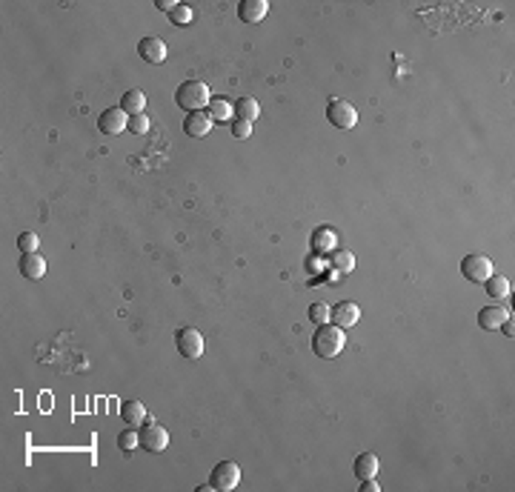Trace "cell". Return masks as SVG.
<instances>
[{
	"mask_svg": "<svg viewBox=\"0 0 515 492\" xmlns=\"http://www.w3.org/2000/svg\"><path fill=\"white\" fill-rule=\"evenodd\" d=\"M343 347H347V335H343L341 327L335 324H320L312 335V352L320 358V361H332L343 352Z\"/></svg>",
	"mask_w": 515,
	"mask_h": 492,
	"instance_id": "cell-1",
	"label": "cell"
},
{
	"mask_svg": "<svg viewBox=\"0 0 515 492\" xmlns=\"http://www.w3.org/2000/svg\"><path fill=\"white\" fill-rule=\"evenodd\" d=\"M209 100H212V95H209V86L204 80H183L181 86L175 89V103H178V109H183L186 115L206 109Z\"/></svg>",
	"mask_w": 515,
	"mask_h": 492,
	"instance_id": "cell-2",
	"label": "cell"
},
{
	"mask_svg": "<svg viewBox=\"0 0 515 492\" xmlns=\"http://www.w3.org/2000/svg\"><path fill=\"white\" fill-rule=\"evenodd\" d=\"M327 120L335 126V129H341V132H350L352 126L358 123V109L350 103V100H329L327 103Z\"/></svg>",
	"mask_w": 515,
	"mask_h": 492,
	"instance_id": "cell-3",
	"label": "cell"
},
{
	"mask_svg": "<svg viewBox=\"0 0 515 492\" xmlns=\"http://www.w3.org/2000/svg\"><path fill=\"white\" fill-rule=\"evenodd\" d=\"M238 481H241V466L235 464V461H221V464L212 466V475H209L212 489L232 492L235 486H238Z\"/></svg>",
	"mask_w": 515,
	"mask_h": 492,
	"instance_id": "cell-4",
	"label": "cell"
},
{
	"mask_svg": "<svg viewBox=\"0 0 515 492\" xmlns=\"http://www.w3.org/2000/svg\"><path fill=\"white\" fill-rule=\"evenodd\" d=\"M461 275L467 277L469 284H484L487 277L492 275V261L481 252H472V255H464L461 261Z\"/></svg>",
	"mask_w": 515,
	"mask_h": 492,
	"instance_id": "cell-5",
	"label": "cell"
},
{
	"mask_svg": "<svg viewBox=\"0 0 515 492\" xmlns=\"http://www.w3.org/2000/svg\"><path fill=\"white\" fill-rule=\"evenodd\" d=\"M175 347L181 352V358L186 361H198L204 355V335L195 327H183L175 332Z\"/></svg>",
	"mask_w": 515,
	"mask_h": 492,
	"instance_id": "cell-6",
	"label": "cell"
},
{
	"mask_svg": "<svg viewBox=\"0 0 515 492\" xmlns=\"http://www.w3.org/2000/svg\"><path fill=\"white\" fill-rule=\"evenodd\" d=\"M126 126H129V115L120 106H109V109H103L98 115V132H103V135H120V132H126Z\"/></svg>",
	"mask_w": 515,
	"mask_h": 492,
	"instance_id": "cell-7",
	"label": "cell"
},
{
	"mask_svg": "<svg viewBox=\"0 0 515 492\" xmlns=\"http://www.w3.org/2000/svg\"><path fill=\"white\" fill-rule=\"evenodd\" d=\"M138 435H141V446L146 449V453H163V449L169 446V432L155 421L143 423V430Z\"/></svg>",
	"mask_w": 515,
	"mask_h": 492,
	"instance_id": "cell-8",
	"label": "cell"
},
{
	"mask_svg": "<svg viewBox=\"0 0 515 492\" xmlns=\"http://www.w3.org/2000/svg\"><path fill=\"white\" fill-rule=\"evenodd\" d=\"M212 126H215V120H212V115H209L206 109L189 112V115L183 118V132H186L189 138H206V135L212 132Z\"/></svg>",
	"mask_w": 515,
	"mask_h": 492,
	"instance_id": "cell-9",
	"label": "cell"
},
{
	"mask_svg": "<svg viewBox=\"0 0 515 492\" xmlns=\"http://www.w3.org/2000/svg\"><path fill=\"white\" fill-rule=\"evenodd\" d=\"M358 320H361V309H358V304H352V301H341V304L332 307V324H335V327L350 329V327L358 324Z\"/></svg>",
	"mask_w": 515,
	"mask_h": 492,
	"instance_id": "cell-10",
	"label": "cell"
},
{
	"mask_svg": "<svg viewBox=\"0 0 515 492\" xmlns=\"http://www.w3.org/2000/svg\"><path fill=\"white\" fill-rule=\"evenodd\" d=\"M17 269H20L24 277H29V281H40V277L46 275V261H43L37 252H24V255H20Z\"/></svg>",
	"mask_w": 515,
	"mask_h": 492,
	"instance_id": "cell-11",
	"label": "cell"
},
{
	"mask_svg": "<svg viewBox=\"0 0 515 492\" xmlns=\"http://www.w3.org/2000/svg\"><path fill=\"white\" fill-rule=\"evenodd\" d=\"M269 12V3L266 0H241L238 3V17L244 24H261Z\"/></svg>",
	"mask_w": 515,
	"mask_h": 492,
	"instance_id": "cell-12",
	"label": "cell"
},
{
	"mask_svg": "<svg viewBox=\"0 0 515 492\" xmlns=\"http://www.w3.org/2000/svg\"><path fill=\"white\" fill-rule=\"evenodd\" d=\"M138 55L146 63H163L166 60V44L161 37H143L138 44Z\"/></svg>",
	"mask_w": 515,
	"mask_h": 492,
	"instance_id": "cell-13",
	"label": "cell"
},
{
	"mask_svg": "<svg viewBox=\"0 0 515 492\" xmlns=\"http://www.w3.org/2000/svg\"><path fill=\"white\" fill-rule=\"evenodd\" d=\"M312 249L318 252V255H332L335 249H338V235L329 229V226H318L315 232H312Z\"/></svg>",
	"mask_w": 515,
	"mask_h": 492,
	"instance_id": "cell-14",
	"label": "cell"
},
{
	"mask_svg": "<svg viewBox=\"0 0 515 492\" xmlns=\"http://www.w3.org/2000/svg\"><path fill=\"white\" fill-rule=\"evenodd\" d=\"M509 320V312L504 307H484L478 312V327L481 329H501V324Z\"/></svg>",
	"mask_w": 515,
	"mask_h": 492,
	"instance_id": "cell-15",
	"label": "cell"
},
{
	"mask_svg": "<svg viewBox=\"0 0 515 492\" xmlns=\"http://www.w3.org/2000/svg\"><path fill=\"white\" fill-rule=\"evenodd\" d=\"M120 418H123V423H129V426H143V421H146V406H143V401H135V398L123 401V403H120Z\"/></svg>",
	"mask_w": 515,
	"mask_h": 492,
	"instance_id": "cell-16",
	"label": "cell"
},
{
	"mask_svg": "<svg viewBox=\"0 0 515 492\" xmlns=\"http://www.w3.org/2000/svg\"><path fill=\"white\" fill-rule=\"evenodd\" d=\"M352 473L358 481H367V478H375L378 475V455L375 453H361L352 464Z\"/></svg>",
	"mask_w": 515,
	"mask_h": 492,
	"instance_id": "cell-17",
	"label": "cell"
},
{
	"mask_svg": "<svg viewBox=\"0 0 515 492\" xmlns=\"http://www.w3.org/2000/svg\"><path fill=\"white\" fill-rule=\"evenodd\" d=\"M232 112H235V118H238V120L255 123V120H258V115H261V106H258V100H255V98H238V100L232 103Z\"/></svg>",
	"mask_w": 515,
	"mask_h": 492,
	"instance_id": "cell-18",
	"label": "cell"
},
{
	"mask_svg": "<svg viewBox=\"0 0 515 492\" xmlns=\"http://www.w3.org/2000/svg\"><path fill=\"white\" fill-rule=\"evenodd\" d=\"M120 109L132 118V115H143V109H146V95L141 92V89H129V92H123V98H120Z\"/></svg>",
	"mask_w": 515,
	"mask_h": 492,
	"instance_id": "cell-19",
	"label": "cell"
},
{
	"mask_svg": "<svg viewBox=\"0 0 515 492\" xmlns=\"http://www.w3.org/2000/svg\"><path fill=\"white\" fill-rule=\"evenodd\" d=\"M484 286H487V295L489 298H496V301H501V298H507L509 292H512V284H509V277H504V275H496L492 272L487 281H484Z\"/></svg>",
	"mask_w": 515,
	"mask_h": 492,
	"instance_id": "cell-20",
	"label": "cell"
},
{
	"mask_svg": "<svg viewBox=\"0 0 515 492\" xmlns=\"http://www.w3.org/2000/svg\"><path fill=\"white\" fill-rule=\"evenodd\" d=\"M329 261H332V269H338L341 275H347V272L355 269V258H352V252H347V249H335L329 255Z\"/></svg>",
	"mask_w": 515,
	"mask_h": 492,
	"instance_id": "cell-21",
	"label": "cell"
},
{
	"mask_svg": "<svg viewBox=\"0 0 515 492\" xmlns=\"http://www.w3.org/2000/svg\"><path fill=\"white\" fill-rule=\"evenodd\" d=\"M209 115H212V120H232V103L226 100V98H212L209 100Z\"/></svg>",
	"mask_w": 515,
	"mask_h": 492,
	"instance_id": "cell-22",
	"label": "cell"
},
{
	"mask_svg": "<svg viewBox=\"0 0 515 492\" xmlns=\"http://www.w3.org/2000/svg\"><path fill=\"white\" fill-rule=\"evenodd\" d=\"M307 318L312 320L315 327L329 324V320H332V307H327V304H312V307L307 309Z\"/></svg>",
	"mask_w": 515,
	"mask_h": 492,
	"instance_id": "cell-23",
	"label": "cell"
},
{
	"mask_svg": "<svg viewBox=\"0 0 515 492\" xmlns=\"http://www.w3.org/2000/svg\"><path fill=\"white\" fill-rule=\"evenodd\" d=\"M169 20L175 26H189L192 20H195V12H192V6H186V3H178L175 9L169 12Z\"/></svg>",
	"mask_w": 515,
	"mask_h": 492,
	"instance_id": "cell-24",
	"label": "cell"
},
{
	"mask_svg": "<svg viewBox=\"0 0 515 492\" xmlns=\"http://www.w3.org/2000/svg\"><path fill=\"white\" fill-rule=\"evenodd\" d=\"M37 246H40V238L35 232H20L17 235V249H20V255L24 252H37Z\"/></svg>",
	"mask_w": 515,
	"mask_h": 492,
	"instance_id": "cell-25",
	"label": "cell"
},
{
	"mask_svg": "<svg viewBox=\"0 0 515 492\" xmlns=\"http://www.w3.org/2000/svg\"><path fill=\"white\" fill-rule=\"evenodd\" d=\"M118 446L123 449V453H129V449L141 446V435H138L135 430H123V432L118 435Z\"/></svg>",
	"mask_w": 515,
	"mask_h": 492,
	"instance_id": "cell-26",
	"label": "cell"
},
{
	"mask_svg": "<svg viewBox=\"0 0 515 492\" xmlns=\"http://www.w3.org/2000/svg\"><path fill=\"white\" fill-rule=\"evenodd\" d=\"M126 132H132V135H143V132H149V118H146V112H143V115H132V118H129Z\"/></svg>",
	"mask_w": 515,
	"mask_h": 492,
	"instance_id": "cell-27",
	"label": "cell"
},
{
	"mask_svg": "<svg viewBox=\"0 0 515 492\" xmlns=\"http://www.w3.org/2000/svg\"><path fill=\"white\" fill-rule=\"evenodd\" d=\"M232 135H235V138H249V135H252V123L235 118V120H232Z\"/></svg>",
	"mask_w": 515,
	"mask_h": 492,
	"instance_id": "cell-28",
	"label": "cell"
},
{
	"mask_svg": "<svg viewBox=\"0 0 515 492\" xmlns=\"http://www.w3.org/2000/svg\"><path fill=\"white\" fill-rule=\"evenodd\" d=\"M361 492H381V486L375 478H367V481H361Z\"/></svg>",
	"mask_w": 515,
	"mask_h": 492,
	"instance_id": "cell-29",
	"label": "cell"
},
{
	"mask_svg": "<svg viewBox=\"0 0 515 492\" xmlns=\"http://www.w3.org/2000/svg\"><path fill=\"white\" fill-rule=\"evenodd\" d=\"M155 6H158L161 12H166V15H169V12H172V9H175L178 3H175V0H158V3H155Z\"/></svg>",
	"mask_w": 515,
	"mask_h": 492,
	"instance_id": "cell-30",
	"label": "cell"
}]
</instances>
